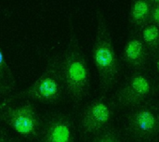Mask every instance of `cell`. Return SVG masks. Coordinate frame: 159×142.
I'll use <instances>...</instances> for the list:
<instances>
[{
  "label": "cell",
  "mask_w": 159,
  "mask_h": 142,
  "mask_svg": "<svg viewBox=\"0 0 159 142\" xmlns=\"http://www.w3.org/2000/svg\"><path fill=\"white\" fill-rule=\"evenodd\" d=\"M69 38L61 54V71L66 95L78 106L90 89V72L86 55L80 45L72 17L68 19Z\"/></svg>",
  "instance_id": "1"
},
{
  "label": "cell",
  "mask_w": 159,
  "mask_h": 142,
  "mask_svg": "<svg viewBox=\"0 0 159 142\" xmlns=\"http://www.w3.org/2000/svg\"><path fill=\"white\" fill-rule=\"evenodd\" d=\"M65 94L61 71V54H55L49 57L43 73L31 86L9 95L0 102V111L19 99H31L50 105L59 104Z\"/></svg>",
  "instance_id": "2"
},
{
  "label": "cell",
  "mask_w": 159,
  "mask_h": 142,
  "mask_svg": "<svg viewBox=\"0 0 159 142\" xmlns=\"http://www.w3.org/2000/svg\"><path fill=\"white\" fill-rule=\"evenodd\" d=\"M96 34L92 47V58L97 69L101 93L112 89L119 76V62L113 45L107 19L102 9H96Z\"/></svg>",
  "instance_id": "3"
},
{
  "label": "cell",
  "mask_w": 159,
  "mask_h": 142,
  "mask_svg": "<svg viewBox=\"0 0 159 142\" xmlns=\"http://www.w3.org/2000/svg\"><path fill=\"white\" fill-rule=\"evenodd\" d=\"M0 122L4 123L21 137L35 141L43 128L44 119L34 103L25 100L23 103L9 104L0 111Z\"/></svg>",
  "instance_id": "4"
},
{
  "label": "cell",
  "mask_w": 159,
  "mask_h": 142,
  "mask_svg": "<svg viewBox=\"0 0 159 142\" xmlns=\"http://www.w3.org/2000/svg\"><path fill=\"white\" fill-rule=\"evenodd\" d=\"M113 107L104 96L91 100L84 108L79 119L81 136L88 138L97 136L108 127L113 118Z\"/></svg>",
  "instance_id": "5"
},
{
  "label": "cell",
  "mask_w": 159,
  "mask_h": 142,
  "mask_svg": "<svg viewBox=\"0 0 159 142\" xmlns=\"http://www.w3.org/2000/svg\"><path fill=\"white\" fill-rule=\"evenodd\" d=\"M127 131L133 139L145 142L159 134V109L154 106H140L130 113L127 120Z\"/></svg>",
  "instance_id": "6"
},
{
  "label": "cell",
  "mask_w": 159,
  "mask_h": 142,
  "mask_svg": "<svg viewBox=\"0 0 159 142\" xmlns=\"http://www.w3.org/2000/svg\"><path fill=\"white\" fill-rule=\"evenodd\" d=\"M76 125L73 118L63 112H53L44 119L43 128L34 142H75Z\"/></svg>",
  "instance_id": "7"
},
{
  "label": "cell",
  "mask_w": 159,
  "mask_h": 142,
  "mask_svg": "<svg viewBox=\"0 0 159 142\" xmlns=\"http://www.w3.org/2000/svg\"><path fill=\"white\" fill-rule=\"evenodd\" d=\"M152 91L153 86L149 78L140 73H135L116 91L115 101L121 107H135L150 97Z\"/></svg>",
  "instance_id": "8"
},
{
  "label": "cell",
  "mask_w": 159,
  "mask_h": 142,
  "mask_svg": "<svg viewBox=\"0 0 159 142\" xmlns=\"http://www.w3.org/2000/svg\"><path fill=\"white\" fill-rule=\"evenodd\" d=\"M140 37L130 36L126 42L123 50V59L133 69L140 70L146 65L148 50Z\"/></svg>",
  "instance_id": "9"
},
{
  "label": "cell",
  "mask_w": 159,
  "mask_h": 142,
  "mask_svg": "<svg viewBox=\"0 0 159 142\" xmlns=\"http://www.w3.org/2000/svg\"><path fill=\"white\" fill-rule=\"evenodd\" d=\"M149 0H132L129 9V22L135 27H144L149 24L152 9Z\"/></svg>",
  "instance_id": "10"
},
{
  "label": "cell",
  "mask_w": 159,
  "mask_h": 142,
  "mask_svg": "<svg viewBox=\"0 0 159 142\" xmlns=\"http://www.w3.org/2000/svg\"><path fill=\"white\" fill-rule=\"evenodd\" d=\"M17 87L16 77L0 47V96L9 97Z\"/></svg>",
  "instance_id": "11"
},
{
  "label": "cell",
  "mask_w": 159,
  "mask_h": 142,
  "mask_svg": "<svg viewBox=\"0 0 159 142\" xmlns=\"http://www.w3.org/2000/svg\"><path fill=\"white\" fill-rule=\"evenodd\" d=\"M141 40L151 51H156L159 48V27L149 23L141 31Z\"/></svg>",
  "instance_id": "12"
},
{
  "label": "cell",
  "mask_w": 159,
  "mask_h": 142,
  "mask_svg": "<svg viewBox=\"0 0 159 142\" xmlns=\"http://www.w3.org/2000/svg\"><path fill=\"white\" fill-rule=\"evenodd\" d=\"M92 142H122V139L117 130L113 127H107L95 136Z\"/></svg>",
  "instance_id": "13"
},
{
  "label": "cell",
  "mask_w": 159,
  "mask_h": 142,
  "mask_svg": "<svg viewBox=\"0 0 159 142\" xmlns=\"http://www.w3.org/2000/svg\"><path fill=\"white\" fill-rule=\"evenodd\" d=\"M149 23L154 24V25L159 27V5L152 6Z\"/></svg>",
  "instance_id": "14"
},
{
  "label": "cell",
  "mask_w": 159,
  "mask_h": 142,
  "mask_svg": "<svg viewBox=\"0 0 159 142\" xmlns=\"http://www.w3.org/2000/svg\"><path fill=\"white\" fill-rule=\"evenodd\" d=\"M9 138L10 137L7 132V130L3 127H0V142H8Z\"/></svg>",
  "instance_id": "15"
},
{
  "label": "cell",
  "mask_w": 159,
  "mask_h": 142,
  "mask_svg": "<svg viewBox=\"0 0 159 142\" xmlns=\"http://www.w3.org/2000/svg\"><path fill=\"white\" fill-rule=\"evenodd\" d=\"M152 5H159V0H149Z\"/></svg>",
  "instance_id": "16"
},
{
  "label": "cell",
  "mask_w": 159,
  "mask_h": 142,
  "mask_svg": "<svg viewBox=\"0 0 159 142\" xmlns=\"http://www.w3.org/2000/svg\"><path fill=\"white\" fill-rule=\"evenodd\" d=\"M8 142H22V141H21V140H19V139H16V138H13V137H10L9 140Z\"/></svg>",
  "instance_id": "17"
},
{
  "label": "cell",
  "mask_w": 159,
  "mask_h": 142,
  "mask_svg": "<svg viewBox=\"0 0 159 142\" xmlns=\"http://www.w3.org/2000/svg\"><path fill=\"white\" fill-rule=\"evenodd\" d=\"M155 67H156V70L158 71V73H159V58L157 59L156 62H155Z\"/></svg>",
  "instance_id": "18"
},
{
  "label": "cell",
  "mask_w": 159,
  "mask_h": 142,
  "mask_svg": "<svg viewBox=\"0 0 159 142\" xmlns=\"http://www.w3.org/2000/svg\"><path fill=\"white\" fill-rule=\"evenodd\" d=\"M158 88H159V85H158Z\"/></svg>",
  "instance_id": "19"
}]
</instances>
